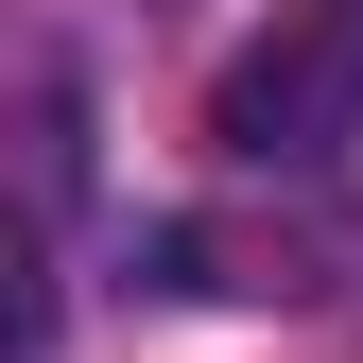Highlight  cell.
Segmentation results:
<instances>
[{
  "label": "cell",
  "mask_w": 363,
  "mask_h": 363,
  "mask_svg": "<svg viewBox=\"0 0 363 363\" xmlns=\"http://www.w3.org/2000/svg\"><path fill=\"white\" fill-rule=\"evenodd\" d=\"M208 139L242 156V173H329V156L363 139V18H294V35H259V52L208 86Z\"/></svg>",
  "instance_id": "1"
},
{
  "label": "cell",
  "mask_w": 363,
  "mask_h": 363,
  "mask_svg": "<svg viewBox=\"0 0 363 363\" xmlns=\"http://www.w3.org/2000/svg\"><path fill=\"white\" fill-rule=\"evenodd\" d=\"M0 363H52V259L18 208H0Z\"/></svg>",
  "instance_id": "2"
},
{
  "label": "cell",
  "mask_w": 363,
  "mask_h": 363,
  "mask_svg": "<svg viewBox=\"0 0 363 363\" xmlns=\"http://www.w3.org/2000/svg\"><path fill=\"white\" fill-rule=\"evenodd\" d=\"M329 18H363V0H329Z\"/></svg>",
  "instance_id": "3"
}]
</instances>
